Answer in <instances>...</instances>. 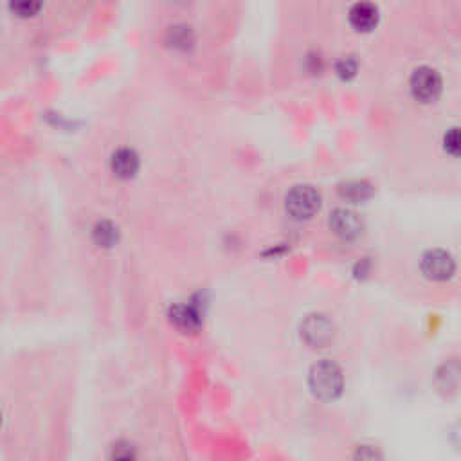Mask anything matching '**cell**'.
Here are the masks:
<instances>
[{
    "instance_id": "cell-10",
    "label": "cell",
    "mask_w": 461,
    "mask_h": 461,
    "mask_svg": "<svg viewBox=\"0 0 461 461\" xmlns=\"http://www.w3.org/2000/svg\"><path fill=\"white\" fill-rule=\"evenodd\" d=\"M9 15L20 18V20H29L36 18L44 9V0H8Z\"/></svg>"
},
{
    "instance_id": "cell-13",
    "label": "cell",
    "mask_w": 461,
    "mask_h": 461,
    "mask_svg": "<svg viewBox=\"0 0 461 461\" xmlns=\"http://www.w3.org/2000/svg\"><path fill=\"white\" fill-rule=\"evenodd\" d=\"M94 240L99 247H112L117 242V229L110 222H99L94 227Z\"/></svg>"
},
{
    "instance_id": "cell-4",
    "label": "cell",
    "mask_w": 461,
    "mask_h": 461,
    "mask_svg": "<svg viewBox=\"0 0 461 461\" xmlns=\"http://www.w3.org/2000/svg\"><path fill=\"white\" fill-rule=\"evenodd\" d=\"M335 328L326 315H308L301 324V337L312 348H326L333 341Z\"/></svg>"
},
{
    "instance_id": "cell-11",
    "label": "cell",
    "mask_w": 461,
    "mask_h": 461,
    "mask_svg": "<svg viewBox=\"0 0 461 461\" xmlns=\"http://www.w3.org/2000/svg\"><path fill=\"white\" fill-rule=\"evenodd\" d=\"M166 42L169 47L177 51H187L193 45L195 38H193V31L191 27L184 26V24H175V26L168 27L166 33Z\"/></svg>"
},
{
    "instance_id": "cell-14",
    "label": "cell",
    "mask_w": 461,
    "mask_h": 461,
    "mask_svg": "<svg viewBox=\"0 0 461 461\" xmlns=\"http://www.w3.org/2000/svg\"><path fill=\"white\" fill-rule=\"evenodd\" d=\"M335 71H337L339 78H342V80H351L357 74V62L350 56L342 58L341 62L337 63V67H335Z\"/></svg>"
},
{
    "instance_id": "cell-1",
    "label": "cell",
    "mask_w": 461,
    "mask_h": 461,
    "mask_svg": "<svg viewBox=\"0 0 461 461\" xmlns=\"http://www.w3.org/2000/svg\"><path fill=\"white\" fill-rule=\"evenodd\" d=\"M308 384L315 396L324 402L335 400L342 393L344 378L337 364L332 360H321L314 364L308 375Z\"/></svg>"
},
{
    "instance_id": "cell-2",
    "label": "cell",
    "mask_w": 461,
    "mask_h": 461,
    "mask_svg": "<svg viewBox=\"0 0 461 461\" xmlns=\"http://www.w3.org/2000/svg\"><path fill=\"white\" fill-rule=\"evenodd\" d=\"M287 213L296 220H308L321 208V195L312 186H294L285 199Z\"/></svg>"
},
{
    "instance_id": "cell-7",
    "label": "cell",
    "mask_w": 461,
    "mask_h": 461,
    "mask_svg": "<svg viewBox=\"0 0 461 461\" xmlns=\"http://www.w3.org/2000/svg\"><path fill=\"white\" fill-rule=\"evenodd\" d=\"M139 166H141V160H139V156L132 148H119L112 153L110 168L117 178L128 181V178L135 177Z\"/></svg>"
},
{
    "instance_id": "cell-6",
    "label": "cell",
    "mask_w": 461,
    "mask_h": 461,
    "mask_svg": "<svg viewBox=\"0 0 461 461\" xmlns=\"http://www.w3.org/2000/svg\"><path fill=\"white\" fill-rule=\"evenodd\" d=\"M330 227L335 235L339 236L344 242H353V240L359 238L364 230V222L362 218L355 211L350 209H335L332 215H330Z\"/></svg>"
},
{
    "instance_id": "cell-12",
    "label": "cell",
    "mask_w": 461,
    "mask_h": 461,
    "mask_svg": "<svg viewBox=\"0 0 461 461\" xmlns=\"http://www.w3.org/2000/svg\"><path fill=\"white\" fill-rule=\"evenodd\" d=\"M171 317L177 323L178 328L195 330L199 326V314L191 306H177L171 312Z\"/></svg>"
},
{
    "instance_id": "cell-3",
    "label": "cell",
    "mask_w": 461,
    "mask_h": 461,
    "mask_svg": "<svg viewBox=\"0 0 461 461\" xmlns=\"http://www.w3.org/2000/svg\"><path fill=\"white\" fill-rule=\"evenodd\" d=\"M411 94L420 103H433L442 92V76L433 67H418L409 80Z\"/></svg>"
},
{
    "instance_id": "cell-9",
    "label": "cell",
    "mask_w": 461,
    "mask_h": 461,
    "mask_svg": "<svg viewBox=\"0 0 461 461\" xmlns=\"http://www.w3.org/2000/svg\"><path fill=\"white\" fill-rule=\"evenodd\" d=\"M339 195L351 204H360L373 196V186L366 181H348L339 186Z\"/></svg>"
},
{
    "instance_id": "cell-15",
    "label": "cell",
    "mask_w": 461,
    "mask_h": 461,
    "mask_svg": "<svg viewBox=\"0 0 461 461\" xmlns=\"http://www.w3.org/2000/svg\"><path fill=\"white\" fill-rule=\"evenodd\" d=\"M445 150L451 153V156L456 157L460 153V135H458V128H453L451 132L445 135Z\"/></svg>"
},
{
    "instance_id": "cell-5",
    "label": "cell",
    "mask_w": 461,
    "mask_h": 461,
    "mask_svg": "<svg viewBox=\"0 0 461 461\" xmlns=\"http://www.w3.org/2000/svg\"><path fill=\"white\" fill-rule=\"evenodd\" d=\"M454 271H456V263H454L453 256L447 251L435 249V251H429L421 258V272L429 280L445 281L449 278H453Z\"/></svg>"
},
{
    "instance_id": "cell-8",
    "label": "cell",
    "mask_w": 461,
    "mask_h": 461,
    "mask_svg": "<svg viewBox=\"0 0 461 461\" xmlns=\"http://www.w3.org/2000/svg\"><path fill=\"white\" fill-rule=\"evenodd\" d=\"M348 18H350V26L355 31L369 33L378 24V9L371 2H357L355 6H351Z\"/></svg>"
}]
</instances>
